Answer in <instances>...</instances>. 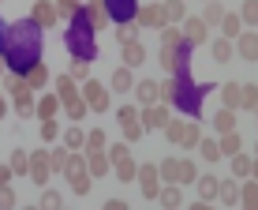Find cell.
I'll list each match as a JSON object with an SVG mask.
<instances>
[{
  "instance_id": "6da1fadb",
  "label": "cell",
  "mask_w": 258,
  "mask_h": 210,
  "mask_svg": "<svg viewBox=\"0 0 258 210\" xmlns=\"http://www.w3.org/2000/svg\"><path fill=\"white\" fill-rule=\"evenodd\" d=\"M4 60L15 75H26L30 68L41 64V26L34 19H19L8 26L4 38Z\"/></svg>"
},
{
  "instance_id": "bcb514c9",
  "label": "cell",
  "mask_w": 258,
  "mask_h": 210,
  "mask_svg": "<svg viewBox=\"0 0 258 210\" xmlns=\"http://www.w3.org/2000/svg\"><path fill=\"white\" fill-rule=\"evenodd\" d=\"M239 15H243V23H247V26H254V30H258V0H243Z\"/></svg>"
},
{
  "instance_id": "5b68a950",
  "label": "cell",
  "mask_w": 258,
  "mask_h": 210,
  "mask_svg": "<svg viewBox=\"0 0 258 210\" xmlns=\"http://www.w3.org/2000/svg\"><path fill=\"white\" fill-rule=\"evenodd\" d=\"M49 177H52L49 150H45V146H41V150H30V180L38 184V188H49Z\"/></svg>"
},
{
  "instance_id": "ac0fdd59",
  "label": "cell",
  "mask_w": 258,
  "mask_h": 210,
  "mask_svg": "<svg viewBox=\"0 0 258 210\" xmlns=\"http://www.w3.org/2000/svg\"><path fill=\"white\" fill-rule=\"evenodd\" d=\"M12 109H15V117H30V113H38V98H34V90L26 86V90H19V94H12Z\"/></svg>"
},
{
  "instance_id": "7dc6e473",
  "label": "cell",
  "mask_w": 258,
  "mask_h": 210,
  "mask_svg": "<svg viewBox=\"0 0 258 210\" xmlns=\"http://www.w3.org/2000/svg\"><path fill=\"white\" fill-rule=\"evenodd\" d=\"M109 158H112V165L131 162V146H127V143H112V146H109Z\"/></svg>"
},
{
  "instance_id": "74e56055",
  "label": "cell",
  "mask_w": 258,
  "mask_h": 210,
  "mask_svg": "<svg viewBox=\"0 0 258 210\" xmlns=\"http://www.w3.org/2000/svg\"><path fill=\"white\" fill-rule=\"evenodd\" d=\"M243 210H258V177H251V180H243Z\"/></svg>"
},
{
  "instance_id": "f35d334b",
  "label": "cell",
  "mask_w": 258,
  "mask_h": 210,
  "mask_svg": "<svg viewBox=\"0 0 258 210\" xmlns=\"http://www.w3.org/2000/svg\"><path fill=\"white\" fill-rule=\"evenodd\" d=\"M183 135H187V120H168V128H165V139H168V143L183 146Z\"/></svg>"
},
{
  "instance_id": "3957f363",
  "label": "cell",
  "mask_w": 258,
  "mask_h": 210,
  "mask_svg": "<svg viewBox=\"0 0 258 210\" xmlns=\"http://www.w3.org/2000/svg\"><path fill=\"white\" fill-rule=\"evenodd\" d=\"M191 52H195V41H183L176 49H161V64L168 75H191Z\"/></svg>"
},
{
  "instance_id": "484cf974",
  "label": "cell",
  "mask_w": 258,
  "mask_h": 210,
  "mask_svg": "<svg viewBox=\"0 0 258 210\" xmlns=\"http://www.w3.org/2000/svg\"><path fill=\"white\" fill-rule=\"evenodd\" d=\"M221 199H225V206H232L243 199V184H239L236 177H228V180H221Z\"/></svg>"
},
{
  "instance_id": "1f68e13d",
  "label": "cell",
  "mask_w": 258,
  "mask_h": 210,
  "mask_svg": "<svg viewBox=\"0 0 258 210\" xmlns=\"http://www.w3.org/2000/svg\"><path fill=\"white\" fill-rule=\"evenodd\" d=\"M213 128L225 135V131H236V109H217L213 113Z\"/></svg>"
},
{
  "instance_id": "4316f807",
  "label": "cell",
  "mask_w": 258,
  "mask_h": 210,
  "mask_svg": "<svg viewBox=\"0 0 258 210\" xmlns=\"http://www.w3.org/2000/svg\"><path fill=\"white\" fill-rule=\"evenodd\" d=\"M232 52H239L232 38H217V41H213V60H217V64H228Z\"/></svg>"
},
{
  "instance_id": "f5cc1de1",
  "label": "cell",
  "mask_w": 258,
  "mask_h": 210,
  "mask_svg": "<svg viewBox=\"0 0 258 210\" xmlns=\"http://www.w3.org/2000/svg\"><path fill=\"white\" fill-rule=\"evenodd\" d=\"M60 135H64V131H60L56 120H41V139H45V143H56Z\"/></svg>"
},
{
  "instance_id": "f6af8a7d",
  "label": "cell",
  "mask_w": 258,
  "mask_h": 210,
  "mask_svg": "<svg viewBox=\"0 0 258 210\" xmlns=\"http://www.w3.org/2000/svg\"><path fill=\"white\" fill-rule=\"evenodd\" d=\"M38 206H41V210H60V206H64V199H60L52 188H41V199H38Z\"/></svg>"
},
{
  "instance_id": "d590c367",
  "label": "cell",
  "mask_w": 258,
  "mask_h": 210,
  "mask_svg": "<svg viewBox=\"0 0 258 210\" xmlns=\"http://www.w3.org/2000/svg\"><path fill=\"white\" fill-rule=\"evenodd\" d=\"M142 60H146V49H142L139 41H127V45H123V64H127V68H139Z\"/></svg>"
},
{
  "instance_id": "8d00e7d4",
  "label": "cell",
  "mask_w": 258,
  "mask_h": 210,
  "mask_svg": "<svg viewBox=\"0 0 258 210\" xmlns=\"http://www.w3.org/2000/svg\"><path fill=\"white\" fill-rule=\"evenodd\" d=\"M199 154H202V162H221V139H202L199 143Z\"/></svg>"
},
{
  "instance_id": "d6986e66",
  "label": "cell",
  "mask_w": 258,
  "mask_h": 210,
  "mask_svg": "<svg viewBox=\"0 0 258 210\" xmlns=\"http://www.w3.org/2000/svg\"><path fill=\"white\" fill-rule=\"evenodd\" d=\"M83 154H86V169L94 173V180L109 173V162H112V158H109V150H83Z\"/></svg>"
},
{
  "instance_id": "7a4b0ae2",
  "label": "cell",
  "mask_w": 258,
  "mask_h": 210,
  "mask_svg": "<svg viewBox=\"0 0 258 210\" xmlns=\"http://www.w3.org/2000/svg\"><path fill=\"white\" fill-rule=\"evenodd\" d=\"M64 45L71 52V60H90L97 57V30H94V23L86 19V8L75 15V19H68V30H64Z\"/></svg>"
},
{
  "instance_id": "f546056e",
  "label": "cell",
  "mask_w": 258,
  "mask_h": 210,
  "mask_svg": "<svg viewBox=\"0 0 258 210\" xmlns=\"http://www.w3.org/2000/svg\"><path fill=\"white\" fill-rule=\"evenodd\" d=\"M45 83H49V68H45V64H38V68H30V72H26V86H30L34 94L45 90Z\"/></svg>"
},
{
  "instance_id": "db71d44e",
  "label": "cell",
  "mask_w": 258,
  "mask_h": 210,
  "mask_svg": "<svg viewBox=\"0 0 258 210\" xmlns=\"http://www.w3.org/2000/svg\"><path fill=\"white\" fill-rule=\"evenodd\" d=\"M68 75L75 79V83H79V79H90V64H86V60H71V64H68Z\"/></svg>"
},
{
  "instance_id": "f907efd6",
  "label": "cell",
  "mask_w": 258,
  "mask_h": 210,
  "mask_svg": "<svg viewBox=\"0 0 258 210\" xmlns=\"http://www.w3.org/2000/svg\"><path fill=\"white\" fill-rule=\"evenodd\" d=\"M86 150H109V146H105V128H90V135H86Z\"/></svg>"
},
{
  "instance_id": "94428289",
  "label": "cell",
  "mask_w": 258,
  "mask_h": 210,
  "mask_svg": "<svg viewBox=\"0 0 258 210\" xmlns=\"http://www.w3.org/2000/svg\"><path fill=\"white\" fill-rule=\"evenodd\" d=\"M191 210H213V203H206V199H199V203H195Z\"/></svg>"
},
{
  "instance_id": "be15d7a7",
  "label": "cell",
  "mask_w": 258,
  "mask_h": 210,
  "mask_svg": "<svg viewBox=\"0 0 258 210\" xmlns=\"http://www.w3.org/2000/svg\"><path fill=\"white\" fill-rule=\"evenodd\" d=\"M23 210H41V206H23Z\"/></svg>"
},
{
  "instance_id": "f1b7e54d",
  "label": "cell",
  "mask_w": 258,
  "mask_h": 210,
  "mask_svg": "<svg viewBox=\"0 0 258 210\" xmlns=\"http://www.w3.org/2000/svg\"><path fill=\"white\" fill-rule=\"evenodd\" d=\"M131 86H135V79H131V68L120 64L116 72H112V90H116V94H127Z\"/></svg>"
},
{
  "instance_id": "ffe728a7",
  "label": "cell",
  "mask_w": 258,
  "mask_h": 210,
  "mask_svg": "<svg viewBox=\"0 0 258 210\" xmlns=\"http://www.w3.org/2000/svg\"><path fill=\"white\" fill-rule=\"evenodd\" d=\"M183 34H187V41H195V45H202V41L210 38V23L202 19V15H199V19L191 15V19L183 23Z\"/></svg>"
},
{
  "instance_id": "83f0119b",
  "label": "cell",
  "mask_w": 258,
  "mask_h": 210,
  "mask_svg": "<svg viewBox=\"0 0 258 210\" xmlns=\"http://www.w3.org/2000/svg\"><path fill=\"white\" fill-rule=\"evenodd\" d=\"M15 169V177H30V150H23V146H15L12 150V162H8Z\"/></svg>"
},
{
  "instance_id": "cb8c5ba5",
  "label": "cell",
  "mask_w": 258,
  "mask_h": 210,
  "mask_svg": "<svg viewBox=\"0 0 258 210\" xmlns=\"http://www.w3.org/2000/svg\"><path fill=\"white\" fill-rule=\"evenodd\" d=\"M71 154H75L71 146H52V150H49V158H52V173H64V177H68V169H71Z\"/></svg>"
},
{
  "instance_id": "b9f144b4",
  "label": "cell",
  "mask_w": 258,
  "mask_h": 210,
  "mask_svg": "<svg viewBox=\"0 0 258 210\" xmlns=\"http://www.w3.org/2000/svg\"><path fill=\"white\" fill-rule=\"evenodd\" d=\"M116 41H120V45L139 41V23H116Z\"/></svg>"
},
{
  "instance_id": "277c9868",
  "label": "cell",
  "mask_w": 258,
  "mask_h": 210,
  "mask_svg": "<svg viewBox=\"0 0 258 210\" xmlns=\"http://www.w3.org/2000/svg\"><path fill=\"white\" fill-rule=\"evenodd\" d=\"M116 117H120V128H123V143H139L146 124H142V117L135 113V105H120Z\"/></svg>"
},
{
  "instance_id": "9f6ffc18",
  "label": "cell",
  "mask_w": 258,
  "mask_h": 210,
  "mask_svg": "<svg viewBox=\"0 0 258 210\" xmlns=\"http://www.w3.org/2000/svg\"><path fill=\"white\" fill-rule=\"evenodd\" d=\"M15 206V191L12 188H0V210H12Z\"/></svg>"
},
{
  "instance_id": "52a82bcc",
  "label": "cell",
  "mask_w": 258,
  "mask_h": 210,
  "mask_svg": "<svg viewBox=\"0 0 258 210\" xmlns=\"http://www.w3.org/2000/svg\"><path fill=\"white\" fill-rule=\"evenodd\" d=\"M135 23H139V26H146V30H165V23H168L165 4H142Z\"/></svg>"
},
{
  "instance_id": "6f0895ef",
  "label": "cell",
  "mask_w": 258,
  "mask_h": 210,
  "mask_svg": "<svg viewBox=\"0 0 258 210\" xmlns=\"http://www.w3.org/2000/svg\"><path fill=\"white\" fill-rule=\"evenodd\" d=\"M12 165H0V188H12Z\"/></svg>"
},
{
  "instance_id": "e0dca14e",
  "label": "cell",
  "mask_w": 258,
  "mask_h": 210,
  "mask_svg": "<svg viewBox=\"0 0 258 210\" xmlns=\"http://www.w3.org/2000/svg\"><path fill=\"white\" fill-rule=\"evenodd\" d=\"M135 98H139V105H161V86L154 79H142L135 86Z\"/></svg>"
},
{
  "instance_id": "603a6c76",
  "label": "cell",
  "mask_w": 258,
  "mask_h": 210,
  "mask_svg": "<svg viewBox=\"0 0 258 210\" xmlns=\"http://www.w3.org/2000/svg\"><path fill=\"white\" fill-rule=\"evenodd\" d=\"M86 135H90V131H83V124L71 120V124L64 128V146H71V150H86Z\"/></svg>"
},
{
  "instance_id": "44dd1931",
  "label": "cell",
  "mask_w": 258,
  "mask_h": 210,
  "mask_svg": "<svg viewBox=\"0 0 258 210\" xmlns=\"http://www.w3.org/2000/svg\"><path fill=\"white\" fill-rule=\"evenodd\" d=\"M60 109H64L60 94H41V98H38V117H41V120H56Z\"/></svg>"
},
{
  "instance_id": "91938a15",
  "label": "cell",
  "mask_w": 258,
  "mask_h": 210,
  "mask_svg": "<svg viewBox=\"0 0 258 210\" xmlns=\"http://www.w3.org/2000/svg\"><path fill=\"white\" fill-rule=\"evenodd\" d=\"M4 38H8V26L0 23V57H4Z\"/></svg>"
},
{
  "instance_id": "d4e9b609",
  "label": "cell",
  "mask_w": 258,
  "mask_h": 210,
  "mask_svg": "<svg viewBox=\"0 0 258 210\" xmlns=\"http://www.w3.org/2000/svg\"><path fill=\"white\" fill-rule=\"evenodd\" d=\"M195 188H199V195L206 199V203H213V199H221V180L217 177H199V184H195Z\"/></svg>"
},
{
  "instance_id": "680465c9",
  "label": "cell",
  "mask_w": 258,
  "mask_h": 210,
  "mask_svg": "<svg viewBox=\"0 0 258 210\" xmlns=\"http://www.w3.org/2000/svg\"><path fill=\"white\" fill-rule=\"evenodd\" d=\"M101 210H131L127 203H123V199H109V203H105Z\"/></svg>"
},
{
  "instance_id": "ee69618b",
  "label": "cell",
  "mask_w": 258,
  "mask_h": 210,
  "mask_svg": "<svg viewBox=\"0 0 258 210\" xmlns=\"http://www.w3.org/2000/svg\"><path fill=\"white\" fill-rule=\"evenodd\" d=\"M225 15H228V12H225V8H221V4H217V0H213V4H206V12H202V19H206L210 26H221V23H225Z\"/></svg>"
},
{
  "instance_id": "5bb4252c",
  "label": "cell",
  "mask_w": 258,
  "mask_h": 210,
  "mask_svg": "<svg viewBox=\"0 0 258 210\" xmlns=\"http://www.w3.org/2000/svg\"><path fill=\"white\" fill-rule=\"evenodd\" d=\"M232 177H236V180H251V177H258V158H251V154H236V158H232Z\"/></svg>"
},
{
  "instance_id": "11a10c76",
  "label": "cell",
  "mask_w": 258,
  "mask_h": 210,
  "mask_svg": "<svg viewBox=\"0 0 258 210\" xmlns=\"http://www.w3.org/2000/svg\"><path fill=\"white\" fill-rule=\"evenodd\" d=\"M116 177H120L123 184L139 180V165H135V162H123V165H116Z\"/></svg>"
},
{
  "instance_id": "6125c7cd",
  "label": "cell",
  "mask_w": 258,
  "mask_h": 210,
  "mask_svg": "<svg viewBox=\"0 0 258 210\" xmlns=\"http://www.w3.org/2000/svg\"><path fill=\"white\" fill-rule=\"evenodd\" d=\"M4 113H8V98L0 94V120H4Z\"/></svg>"
},
{
  "instance_id": "c3c4849f",
  "label": "cell",
  "mask_w": 258,
  "mask_h": 210,
  "mask_svg": "<svg viewBox=\"0 0 258 210\" xmlns=\"http://www.w3.org/2000/svg\"><path fill=\"white\" fill-rule=\"evenodd\" d=\"M180 184H199V173H195L191 158H180Z\"/></svg>"
},
{
  "instance_id": "9c48e42d",
  "label": "cell",
  "mask_w": 258,
  "mask_h": 210,
  "mask_svg": "<svg viewBox=\"0 0 258 210\" xmlns=\"http://www.w3.org/2000/svg\"><path fill=\"white\" fill-rule=\"evenodd\" d=\"M30 19L41 26V30H52V26L60 23V12H56V4H49V0H38V4L30 8Z\"/></svg>"
},
{
  "instance_id": "4fadbf2b",
  "label": "cell",
  "mask_w": 258,
  "mask_h": 210,
  "mask_svg": "<svg viewBox=\"0 0 258 210\" xmlns=\"http://www.w3.org/2000/svg\"><path fill=\"white\" fill-rule=\"evenodd\" d=\"M56 94H60V101H64V109H71V105L83 101V90H75V79H71V75L56 79Z\"/></svg>"
},
{
  "instance_id": "ab89813d",
  "label": "cell",
  "mask_w": 258,
  "mask_h": 210,
  "mask_svg": "<svg viewBox=\"0 0 258 210\" xmlns=\"http://www.w3.org/2000/svg\"><path fill=\"white\" fill-rule=\"evenodd\" d=\"M183 41H187V34L176 30V26H165L161 30V49H176V45H183Z\"/></svg>"
},
{
  "instance_id": "4dcf8cb0",
  "label": "cell",
  "mask_w": 258,
  "mask_h": 210,
  "mask_svg": "<svg viewBox=\"0 0 258 210\" xmlns=\"http://www.w3.org/2000/svg\"><path fill=\"white\" fill-rule=\"evenodd\" d=\"M239 34H243V15H232V12H228L225 15V23H221V38H239Z\"/></svg>"
},
{
  "instance_id": "60d3db41",
  "label": "cell",
  "mask_w": 258,
  "mask_h": 210,
  "mask_svg": "<svg viewBox=\"0 0 258 210\" xmlns=\"http://www.w3.org/2000/svg\"><path fill=\"white\" fill-rule=\"evenodd\" d=\"M161 180L165 184H180V158H165L161 162Z\"/></svg>"
},
{
  "instance_id": "9a60e30c",
  "label": "cell",
  "mask_w": 258,
  "mask_h": 210,
  "mask_svg": "<svg viewBox=\"0 0 258 210\" xmlns=\"http://www.w3.org/2000/svg\"><path fill=\"white\" fill-rule=\"evenodd\" d=\"M236 49L243 60H251V64H258V30H243L236 38Z\"/></svg>"
},
{
  "instance_id": "681fc988",
  "label": "cell",
  "mask_w": 258,
  "mask_h": 210,
  "mask_svg": "<svg viewBox=\"0 0 258 210\" xmlns=\"http://www.w3.org/2000/svg\"><path fill=\"white\" fill-rule=\"evenodd\" d=\"M243 109L247 113H258V83H247L243 86Z\"/></svg>"
},
{
  "instance_id": "e575fe53",
  "label": "cell",
  "mask_w": 258,
  "mask_h": 210,
  "mask_svg": "<svg viewBox=\"0 0 258 210\" xmlns=\"http://www.w3.org/2000/svg\"><path fill=\"white\" fill-rule=\"evenodd\" d=\"M221 150H225L228 158L243 154V139H239V131H225V135H221Z\"/></svg>"
},
{
  "instance_id": "2e32d148",
  "label": "cell",
  "mask_w": 258,
  "mask_h": 210,
  "mask_svg": "<svg viewBox=\"0 0 258 210\" xmlns=\"http://www.w3.org/2000/svg\"><path fill=\"white\" fill-rule=\"evenodd\" d=\"M68 184H71V191H75V195H90L94 173H90V169H71V173H68Z\"/></svg>"
},
{
  "instance_id": "d6a6232c",
  "label": "cell",
  "mask_w": 258,
  "mask_h": 210,
  "mask_svg": "<svg viewBox=\"0 0 258 210\" xmlns=\"http://www.w3.org/2000/svg\"><path fill=\"white\" fill-rule=\"evenodd\" d=\"M180 184H165L161 188V210H180Z\"/></svg>"
},
{
  "instance_id": "836d02e7",
  "label": "cell",
  "mask_w": 258,
  "mask_h": 210,
  "mask_svg": "<svg viewBox=\"0 0 258 210\" xmlns=\"http://www.w3.org/2000/svg\"><path fill=\"white\" fill-rule=\"evenodd\" d=\"M165 15H168V23H187L191 19L183 0H165Z\"/></svg>"
},
{
  "instance_id": "e7e4bbea",
  "label": "cell",
  "mask_w": 258,
  "mask_h": 210,
  "mask_svg": "<svg viewBox=\"0 0 258 210\" xmlns=\"http://www.w3.org/2000/svg\"><path fill=\"white\" fill-rule=\"evenodd\" d=\"M202 4H213V0H202Z\"/></svg>"
},
{
  "instance_id": "7c38bea8",
  "label": "cell",
  "mask_w": 258,
  "mask_h": 210,
  "mask_svg": "<svg viewBox=\"0 0 258 210\" xmlns=\"http://www.w3.org/2000/svg\"><path fill=\"white\" fill-rule=\"evenodd\" d=\"M139 8L142 4H135V0H109V15L116 23H135L139 19Z\"/></svg>"
},
{
  "instance_id": "30bf717a",
  "label": "cell",
  "mask_w": 258,
  "mask_h": 210,
  "mask_svg": "<svg viewBox=\"0 0 258 210\" xmlns=\"http://www.w3.org/2000/svg\"><path fill=\"white\" fill-rule=\"evenodd\" d=\"M168 109L165 105H142V124H146V131H165L168 128Z\"/></svg>"
},
{
  "instance_id": "8992f818",
  "label": "cell",
  "mask_w": 258,
  "mask_h": 210,
  "mask_svg": "<svg viewBox=\"0 0 258 210\" xmlns=\"http://www.w3.org/2000/svg\"><path fill=\"white\" fill-rule=\"evenodd\" d=\"M142 199H161V165H139Z\"/></svg>"
},
{
  "instance_id": "8fae6325",
  "label": "cell",
  "mask_w": 258,
  "mask_h": 210,
  "mask_svg": "<svg viewBox=\"0 0 258 210\" xmlns=\"http://www.w3.org/2000/svg\"><path fill=\"white\" fill-rule=\"evenodd\" d=\"M86 19L94 23V30H105V26L112 23V15H109V0H86Z\"/></svg>"
},
{
  "instance_id": "7402d4cb",
  "label": "cell",
  "mask_w": 258,
  "mask_h": 210,
  "mask_svg": "<svg viewBox=\"0 0 258 210\" xmlns=\"http://www.w3.org/2000/svg\"><path fill=\"white\" fill-rule=\"evenodd\" d=\"M221 101H225V109H243V83H225Z\"/></svg>"
},
{
  "instance_id": "ba28073f",
  "label": "cell",
  "mask_w": 258,
  "mask_h": 210,
  "mask_svg": "<svg viewBox=\"0 0 258 210\" xmlns=\"http://www.w3.org/2000/svg\"><path fill=\"white\" fill-rule=\"evenodd\" d=\"M83 98L90 105V113H105L109 109V94H105V86L97 83V79H86L83 83Z\"/></svg>"
},
{
  "instance_id": "816d5d0a",
  "label": "cell",
  "mask_w": 258,
  "mask_h": 210,
  "mask_svg": "<svg viewBox=\"0 0 258 210\" xmlns=\"http://www.w3.org/2000/svg\"><path fill=\"white\" fill-rule=\"evenodd\" d=\"M202 143V131H199V120H187V135H183V146L195 150V146Z\"/></svg>"
},
{
  "instance_id": "7bdbcfd3",
  "label": "cell",
  "mask_w": 258,
  "mask_h": 210,
  "mask_svg": "<svg viewBox=\"0 0 258 210\" xmlns=\"http://www.w3.org/2000/svg\"><path fill=\"white\" fill-rule=\"evenodd\" d=\"M83 8H86V0H56V12L64 15V19H75Z\"/></svg>"
}]
</instances>
